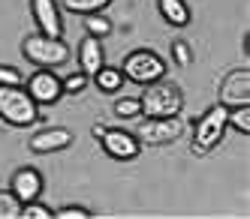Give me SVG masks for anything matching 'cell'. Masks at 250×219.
<instances>
[{"mask_svg": "<svg viewBox=\"0 0 250 219\" xmlns=\"http://www.w3.org/2000/svg\"><path fill=\"white\" fill-rule=\"evenodd\" d=\"M139 105H142V117H175L184 111V90L175 81L160 78L145 84Z\"/></svg>", "mask_w": 250, "mask_h": 219, "instance_id": "obj_1", "label": "cell"}, {"mask_svg": "<svg viewBox=\"0 0 250 219\" xmlns=\"http://www.w3.org/2000/svg\"><path fill=\"white\" fill-rule=\"evenodd\" d=\"M21 54L37 69H55V66H63L69 60V45L63 42V36L30 33L21 39Z\"/></svg>", "mask_w": 250, "mask_h": 219, "instance_id": "obj_2", "label": "cell"}, {"mask_svg": "<svg viewBox=\"0 0 250 219\" xmlns=\"http://www.w3.org/2000/svg\"><path fill=\"white\" fill-rule=\"evenodd\" d=\"M226 117H229V108L217 102V105H211L208 111L193 123L190 150H193L196 156H208V153H211V150L223 141V135H226V129H229Z\"/></svg>", "mask_w": 250, "mask_h": 219, "instance_id": "obj_3", "label": "cell"}, {"mask_svg": "<svg viewBox=\"0 0 250 219\" xmlns=\"http://www.w3.org/2000/svg\"><path fill=\"white\" fill-rule=\"evenodd\" d=\"M0 120L15 129L40 123V105L27 96V90L19 87H3L0 84Z\"/></svg>", "mask_w": 250, "mask_h": 219, "instance_id": "obj_4", "label": "cell"}, {"mask_svg": "<svg viewBox=\"0 0 250 219\" xmlns=\"http://www.w3.org/2000/svg\"><path fill=\"white\" fill-rule=\"evenodd\" d=\"M166 69H169V63L160 57L157 51H151V48H136V51H130L127 57H124V63H121L124 78L133 81V84H142V87L151 84V81L166 78Z\"/></svg>", "mask_w": 250, "mask_h": 219, "instance_id": "obj_5", "label": "cell"}, {"mask_svg": "<svg viewBox=\"0 0 250 219\" xmlns=\"http://www.w3.org/2000/svg\"><path fill=\"white\" fill-rule=\"evenodd\" d=\"M187 120L181 114L175 117H142L136 126V138L142 144H151V147H166V144H175L184 135Z\"/></svg>", "mask_w": 250, "mask_h": 219, "instance_id": "obj_6", "label": "cell"}, {"mask_svg": "<svg viewBox=\"0 0 250 219\" xmlns=\"http://www.w3.org/2000/svg\"><path fill=\"white\" fill-rule=\"evenodd\" d=\"M97 141H100L103 153L109 159H115V162H133L142 153V141L130 129H109V126H105Z\"/></svg>", "mask_w": 250, "mask_h": 219, "instance_id": "obj_7", "label": "cell"}, {"mask_svg": "<svg viewBox=\"0 0 250 219\" xmlns=\"http://www.w3.org/2000/svg\"><path fill=\"white\" fill-rule=\"evenodd\" d=\"M21 87L27 90V96L40 108L42 105H55L63 96V84H61V75H55V69H33V75L24 78Z\"/></svg>", "mask_w": 250, "mask_h": 219, "instance_id": "obj_8", "label": "cell"}, {"mask_svg": "<svg viewBox=\"0 0 250 219\" xmlns=\"http://www.w3.org/2000/svg\"><path fill=\"white\" fill-rule=\"evenodd\" d=\"M217 102L226 108H238V105H250V69H232L223 75L220 87H217Z\"/></svg>", "mask_w": 250, "mask_h": 219, "instance_id": "obj_9", "label": "cell"}, {"mask_svg": "<svg viewBox=\"0 0 250 219\" xmlns=\"http://www.w3.org/2000/svg\"><path fill=\"white\" fill-rule=\"evenodd\" d=\"M9 189L12 195L19 198V201H33V198H40L45 192V177L40 168H33V165H21V168H15L12 177H9Z\"/></svg>", "mask_w": 250, "mask_h": 219, "instance_id": "obj_10", "label": "cell"}, {"mask_svg": "<svg viewBox=\"0 0 250 219\" xmlns=\"http://www.w3.org/2000/svg\"><path fill=\"white\" fill-rule=\"evenodd\" d=\"M73 141H76L73 129H66V126H45V129H40V132L30 135L27 147H30L33 153H40V156H48V153L66 150Z\"/></svg>", "mask_w": 250, "mask_h": 219, "instance_id": "obj_11", "label": "cell"}, {"mask_svg": "<svg viewBox=\"0 0 250 219\" xmlns=\"http://www.w3.org/2000/svg\"><path fill=\"white\" fill-rule=\"evenodd\" d=\"M30 15H33V24H37V33L63 36V18H61L58 0H30Z\"/></svg>", "mask_w": 250, "mask_h": 219, "instance_id": "obj_12", "label": "cell"}, {"mask_svg": "<svg viewBox=\"0 0 250 219\" xmlns=\"http://www.w3.org/2000/svg\"><path fill=\"white\" fill-rule=\"evenodd\" d=\"M76 60H79V69L84 72L87 78L94 75V72L105 63V51H103V39H97V36H82V42L76 48Z\"/></svg>", "mask_w": 250, "mask_h": 219, "instance_id": "obj_13", "label": "cell"}, {"mask_svg": "<svg viewBox=\"0 0 250 219\" xmlns=\"http://www.w3.org/2000/svg\"><path fill=\"white\" fill-rule=\"evenodd\" d=\"M91 84L100 90V93L115 96V93H121V87L127 84V78H124L121 66H109V63H103V66L94 72V75H91Z\"/></svg>", "mask_w": 250, "mask_h": 219, "instance_id": "obj_14", "label": "cell"}, {"mask_svg": "<svg viewBox=\"0 0 250 219\" xmlns=\"http://www.w3.org/2000/svg\"><path fill=\"white\" fill-rule=\"evenodd\" d=\"M157 9H160V18H163L169 27H187L193 21V12L187 6V0H157Z\"/></svg>", "mask_w": 250, "mask_h": 219, "instance_id": "obj_15", "label": "cell"}, {"mask_svg": "<svg viewBox=\"0 0 250 219\" xmlns=\"http://www.w3.org/2000/svg\"><path fill=\"white\" fill-rule=\"evenodd\" d=\"M82 27H84L87 36H97V39H105V36H112V30H115V24H112L103 12L82 15Z\"/></svg>", "mask_w": 250, "mask_h": 219, "instance_id": "obj_16", "label": "cell"}, {"mask_svg": "<svg viewBox=\"0 0 250 219\" xmlns=\"http://www.w3.org/2000/svg\"><path fill=\"white\" fill-rule=\"evenodd\" d=\"M58 3L73 15H91V12H103L112 0H58Z\"/></svg>", "mask_w": 250, "mask_h": 219, "instance_id": "obj_17", "label": "cell"}, {"mask_svg": "<svg viewBox=\"0 0 250 219\" xmlns=\"http://www.w3.org/2000/svg\"><path fill=\"white\" fill-rule=\"evenodd\" d=\"M112 111H115L121 120H136V117H142L139 96H118V99L112 102Z\"/></svg>", "mask_w": 250, "mask_h": 219, "instance_id": "obj_18", "label": "cell"}, {"mask_svg": "<svg viewBox=\"0 0 250 219\" xmlns=\"http://www.w3.org/2000/svg\"><path fill=\"white\" fill-rule=\"evenodd\" d=\"M226 123L235 129L238 135H250V105H238V108H229V117Z\"/></svg>", "mask_w": 250, "mask_h": 219, "instance_id": "obj_19", "label": "cell"}, {"mask_svg": "<svg viewBox=\"0 0 250 219\" xmlns=\"http://www.w3.org/2000/svg\"><path fill=\"white\" fill-rule=\"evenodd\" d=\"M21 201L12 195V189H0V219H19Z\"/></svg>", "mask_w": 250, "mask_h": 219, "instance_id": "obj_20", "label": "cell"}, {"mask_svg": "<svg viewBox=\"0 0 250 219\" xmlns=\"http://www.w3.org/2000/svg\"><path fill=\"white\" fill-rule=\"evenodd\" d=\"M61 84H63V96H76V93H82V90H87L91 78H87L82 69H76V72H69L66 78H61Z\"/></svg>", "mask_w": 250, "mask_h": 219, "instance_id": "obj_21", "label": "cell"}, {"mask_svg": "<svg viewBox=\"0 0 250 219\" xmlns=\"http://www.w3.org/2000/svg\"><path fill=\"white\" fill-rule=\"evenodd\" d=\"M19 219H55V210L45 207L40 198H33V201H24L21 204V216Z\"/></svg>", "mask_w": 250, "mask_h": 219, "instance_id": "obj_22", "label": "cell"}, {"mask_svg": "<svg viewBox=\"0 0 250 219\" xmlns=\"http://www.w3.org/2000/svg\"><path fill=\"white\" fill-rule=\"evenodd\" d=\"M97 213L91 207H82V204H63L55 210V219H94Z\"/></svg>", "mask_w": 250, "mask_h": 219, "instance_id": "obj_23", "label": "cell"}, {"mask_svg": "<svg viewBox=\"0 0 250 219\" xmlns=\"http://www.w3.org/2000/svg\"><path fill=\"white\" fill-rule=\"evenodd\" d=\"M169 54H172V60H175L178 66H190V63H193V48H190V42H184V39H175L172 48H169Z\"/></svg>", "mask_w": 250, "mask_h": 219, "instance_id": "obj_24", "label": "cell"}, {"mask_svg": "<svg viewBox=\"0 0 250 219\" xmlns=\"http://www.w3.org/2000/svg\"><path fill=\"white\" fill-rule=\"evenodd\" d=\"M0 84L3 87H19L24 84V75L19 66H9V63H0Z\"/></svg>", "mask_w": 250, "mask_h": 219, "instance_id": "obj_25", "label": "cell"}, {"mask_svg": "<svg viewBox=\"0 0 250 219\" xmlns=\"http://www.w3.org/2000/svg\"><path fill=\"white\" fill-rule=\"evenodd\" d=\"M103 129H105L103 123H94V126H91V132H94V138H100V135H103Z\"/></svg>", "mask_w": 250, "mask_h": 219, "instance_id": "obj_26", "label": "cell"}]
</instances>
